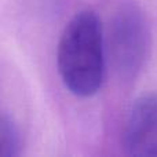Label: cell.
I'll return each mask as SVG.
<instances>
[{
  "mask_svg": "<svg viewBox=\"0 0 157 157\" xmlns=\"http://www.w3.org/2000/svg\"><path fill=\"white\" fill-rule=\"evenodd\" d=\"M109 55L121 78L131 80L144 69L150 51V29L144 13L135 6L121 7L109 28Z\"/></svg>",
  "mask_w": 157,
  "mask_h": 157,
  "instance_id": "7a4b0ae2",
  "label": "cell"
},
{
  "mask_svg": "<svg viewBox=\"0 0 157 157\" xmlns=\"http://www.w3.org/2000/svg\"><path fill=\"white\" fill-rule=\"evenodd\" d=\"M21 152V134L17 124L0 114V157H15Z\"/></svg>",
  "mask_w": 157,
  "mask_h": 157,
  "instance_id": "277c9868",
  "label": "cell"
},
{
  "mask_svg": "<svg viewBox=\"0 0 157 157\" xmlns=\"http://www.w3.org/2000/svg\"><path fill=\"white\" fill-rule=\"evenodd\" d=\"M57 63L62 83L73 95L88 98L99 91L105 76V40L94 11H80L66 24Z\"/></svg>",
  "mask_w": 157,
  "mask_h": 157,
  "instance_id": "6da1fadb",
  "label": "cell"
},
{
  "mask_svg": "<svg viewBox=\"0 0 157 157\" xmlns=\"http://www.w3.org/2000/svg\"><path fill=\"white\" fill-rule=\"evenodd\" d=\"M123 146L134 157H157V95L135 101L123 132Z\"/></svg>",
  "mask_w": 157,
  "mask_h": 157,
  "instance_id": "3957f363",
  "label": "cell"
}]
</instances>
